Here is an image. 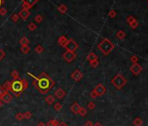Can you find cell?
<instances>
[{"instance_id":"cell-1","label":"cell","mask_w":148,"mask_h":126,"mask_svg":"<svg viewBox=\"0 0 148 126\" xmlns=\"http://www.w3.org/2000/svg\"><path fill=\"white\" fill-rule=\"evenodd\" d=\"M27 75L32 77V79H33V82H32L33 85L38 89V91L43 95L47 94V93L50 91V89H51L52 88H53L55 85L54 81L44 72L41 73V74L39 75V76H35L31 73H29V72L27 73Z\"/></svg>"},{"instance_id":"cell-2","label":"cell","mask_w":148,"mask_h":126,"mask_svg":"<svg viewBox=\"0 0 148 126\" xmlns=\"http://www.w3.org/2000/svg\"><path fill=\"white\" fill-rule=\"evenodd\" d=\"M114 44L112 43L111 40H109L108 39H103L102 41L98 45V48L102 52L103 54L105 55H108L112 51V49L114 48Z\"/></svg>"},{"instance_id":"cell-3","label":"cell","mask_w":148,"mask_h":126,"mask_svg":"<svg viewBox=\"0 0 148 126\" xmlns=\"http://www.w3.org/2000/svg\"><path fill=\"white\" fill-rule=\"evenodd\" d=\"M23 90H24V87L21 80H13L11 82V91L16 96H19L22 94Z\"/></svg>"},{"instance_id":"cell-4","label":"cell","mask_w":148,"mask_h":126,"mask_svg":"<svg viewBox=\"0 0 148 126\" xmlns=\"http://www.w3.org/2000/svg\"><path fill=\"white\" fill-rule=\"evenodd\" d=\"M64 47L66 49V51L75 53V51H76V50H77L78 48H79V44H78L74 39H70L67 40L66 46H65Z\"/></svg>"},{"instance_id":"cell-5","label":"cell","mask_w":148,"mask_h":126,"mask_svg":"<svg viewBox=\"0 0 148 126\" xmlns=\"http://www.w3.org/2000/svg\"><path fill=\"white\" fill-rule=\"evenodd\" d=\"M112 83L116 88H118V89H120V88L123 87L125 85V79L122 76V75H116V76L113 78V79L112 80Z\"/></svg>"},{"instance_id":"cell-6","label":"cell","mask_w":148,"mask_h":126,"mask_svg":"<svg viewBox=\"0 0 148 126\" xmlns=\"http://www.w3.org/2000/svg\"><path fill=\"white\" fill-rule=\"evenodd\" d=\"M76 56L77 55L75 53L69 52V51H66V53H64V54H63V58H64V59L66 60L68 63H71L72 60L76 58Z\"/></svg>"},{"instance_id":"cell-7","label":"cell","mask_w":148,"mask_h":126,"mask_svg":"<svg viewBox=\"0 0 148 126\" xmlns=\"http://www.w3.org/2000/svg\"><path fill=\"white\" fill-rule=\"evenodd\" d=\"M71 77L75 81V82H79V81L83 78V74L79 69H75L74 71L72 73Z\"/></svg>"},{"instance_id":"cell-8","label":"cell","mask_w":148,"mask_h":126,"mask_svg":"<svg viewBox=\"0 0 148 126\" xmlns=\"http://www.w3.org/2000/svg\"><path fill=\"white\" fill-rule=\"evenodd\" d=\"M0 100H1L2 102H4V103H9V102H11L12 96H11V95L10 94L9 92L5 91V93H4V94L3 95V96L0 98Z\"/></svg>"},{"instance_id":"cell-9","label":"cell","mask_w":148,"mask_h":126,"mask_svg":"<svg viewBox=\"0 0 148 126\" xmlns=\"http://www.w3.org/2000/svg\"><path fill=\"white\" fill-rule=\"evenodd\" d=\"M18 16L19 18H21L22 19H24V20H25L29 18V16L31 15V12H30L29 11H27V10H24V9H22L21 11H20L18 13Z\"/></svg>"},{"instance_id":"cell-10","label":"cell","mask_w":148,"mask_h":126,"mask_svg":"<svg viewBox=\"0 0 148 126\" xmlns=\"http://www.w3.org/2000/svg\"><path fill=\"white\" fill-rule=\"evenodd\" d=\"M66 93L64 89H62L61 88H59V89H57L56 91L54 93V95L56 96L57 98H59V99H62V98H64L66 96Z\"/></svg>"},{"instance_id":"cell-11","label":"cell","mask_w":148,"mask_h":126,"mask_svg":"<svg viewBox=\"0 0 148 126\" xmlns=\"http://www.w3.org/2000/svg\"><path fill=\"white\" fill-rule=\"evenodd\" d=\"M93 91H95V93L97 94V95H102L103 94H105V87L103 86L102 84H99V85H98V86L94 89Z\"/></svg>"},{"instance_id":"cell-12","label":"cell","mask_w":148,"mask_h":126,"mask_svg":"<svg viewBox=\"0 0 148 126\" xmlns=\"http://www.w3.org/2000/svg\"><path fill=\"white\" fill-rule=\"evenodd\" d=\"M80 109H81V106H80L78 102H74L71 106V110L74 113V114H79Z\"/></svg>"},{"instance_id":"cell-13","label":"cell","mask_w":148,"mask_h":126,"mask_svg":"<svg viewBox=\"0 0 148 126\" xmlns=\"http://www.w3.org/2000/svg\"><path fill=\"white\" fill-rule=\"evenodd\" d=\"M131 70H132V72L133 73V74L135 75H138V74H139V72L141 71V67L139 66V64H137V63H135V64L131 67Z\"/></svg>"},{"instance_id":"cell-14","label":"cell","mask_w":148,"mask_h":126,"mask_svg":"<svg viewBox=\"0 0 148 126\" xmlns=\"http://www.w3.org/2000/svg\"><path fill=\"white\" fill-rule=\"evenodd\" d=\"M67 10H68V8H67V6L66 5V4H59V6H57V11H59L61 14H66L67 12Z\"/></svg>"},{"instance_id":"cell-15","label":"cell","mask_w":148,"mask_h":126,"mask_svg":"<svg viewBox=\"0 0 148 126\" xmlns=\"http://www.w3.org/2000/svg\"><path fill=\"white\" fill-rule=\"evenodd\" d=\"M67 38L66 36H60L59 38V39H57V42H59V44L60 45L61 47H65L67 42Z\"/></svg>"},{"instance_id":"cell-16","label":"cell","mask_w":148,"mask_h":126,"mask_svg":"<svg viewBox=\"0 0 148 126\" xmlns=\"http://www.w3.org/2000/svg\"><path fill=\"white\" fill-rule=\"evenodd\" d=\"M98 60V57H97V55L94 54V53H89L88 55H87V60H88L89 62H92V61H93V60Z\"/></svg>"},{"instance_id":"cell-17","label":"cell","mask_w":148,"mask_h":126,"mask_svg":"<svg viewBox=\"0 0 148 126\" xmlns=\"http://www.w3.org/2000/svg\"><path fill=\"white\" fill-rule=\"evenodd\" d=\"M37 0H23V3L26 4L30 8H32L33 5L37 3Z\"/></svg>"},{"instance_id":"cell-18","label":"cell","mask_w":148,"mask_h":126,"mask_svg":"<svg viewBox=\"0 0 148 126\" xmlns=\"http://www.w3.org/2000/svg\"><path fill=\"white\" fill-rule=\"evenodd\" d=\"M54 101H55V98H54V96L52 95H47L46 98V103H48L49 105L52 104V103L54 102Z\"/></svg>"},{"instance_id":"cell-19","label":"cell","mask_w":148,"mask_h":126,"mask_svg":"<svg viewBox=\"0 0 148 126\" xmlns=\"http://www.w3.org/2000/svg\"><path fill=\"white\" fill-rule=\"evenodd\" d=\"M29 39H27L26 37H23L21 39L19 40V43L21 46H28V44H29Z\"/></svg>"},{"instance_id":"cell-20","label":"cell","mask_w":148,"mask_h":126,"mask_svg":"<svg viewBox=\"0 0 148 126\" xmlns=\"http://www.w3.org/2000/svg\"><path fill=\"white\" fill-rule=\"evenodd\" d=\"M59 121L56 120V119H53V120H51L49 121L48 123H47L46 126H57L59 125Z\"/></svg>"},{"instance_id":"cell-21","label":"cell","mask_w":148,"mask_h":126,"mask_svg":"<svg viewBox=\"0 0 148 126\" xmlns=\"http://www.w3.org/2000/svg\"><path fill=\"white\" fill-rule=\"evenodd\" d=\"M11 77L13 80H18L19 79V74L17 70H13V71L11 72Z\"/></svg>"},{"instance_id":"cell-22","label":"cell","mask_w":148,"mask_h":126,"mask_svg":"<svg viewBox=\"0 0 148 126\" xmlns=\"http://www.w3.org/2000/svg\"><path fill=\"white\" fill-rule=\"evenodd\" d=\"M35 52L37 53V54H42V53L44 52V47L41 46V45H37V46L35 47Z\"/></svg>"},{"instance_id":"cell-23","label":"cell","mask_w":148,"mask_h":126,"mask_svg":"<svg viewBox=\"0 0 148 126\" xmlns=\"http://www.w3.org/2000/svg\"><path fill=\"white\" fill-rule=\"evenodd\" d=\"M20 50H21V52L23 53V54H28L30 52V47L28 46H21Z\"/></svg>"},{"instance_id":"cell-24","label":"cell","mask_w":148,"mask_h":126,"mask_svg":"<svg viewBox=\"0 0 148 126\" xmlns=\"http://www.w3.org/2000/svg\"><path fill=\"white\" fill-rule=\"evenodd\" d=\"M3 89L5 90V91H9L11 90V82H5L3 86Z\"/></svg>"},{"instance_id":"cell-25","label":"cell","mask_w":148,"mask_h":126,"mask_svg":"<svg viewBox=\"0 0 148 126\" xmlns=\"http://www.w3.org/2000/svg\"><path fill=\"white\" fill-rule=\"evenodd\" d=\"M27 27H28V29L30 30V31H35V30L37 29V26L36 24L33 23V22H31V23H30L28 26H27Z\"/></svg>"},{"instance_id":"cell-26","label":"cell","mask_w":148,"mask_h":126,"mask_svg":"<svg viewBox=\"0 0 148 126\" xmlns=\"http://www.w3.org/2000/svg\"><path fill=\"white\" fill-rule=\"evenodd\" d=\"M44 18L41 16V15H37V16L34 17V20L37 22V23H41L42 21H43Z\"/></svg>"},{"instance_id":"cell-27","label":"cell","mask_w":148,"mask_h":126,"mask_svg":"<svg viewBox=\"0 0 148 126\" xmlns=\"http://www.w3.org/2000/svg\"><path fill=\"white\" fill-rule=\"evenodd\" d=\"M116 15H117V12L115 10H111V11L108 12V16L110 18H112V19H113V18L116 17Z\"/></svg>"},{"instance_id":"cell-28","label":"cell","mask_w":148,"mask_h":126,"mask_svg":"<svg viewBox=\"0 0 148 126\" xmlns=\"http://www.w3.org/2000/svg\"><path fill=\"white\" fill-rule=\"evenodd\" d=\"M125 33L123 31H119L117 32V37L119 38V39H124L125 38Z\"/></svg>"},{"instance_id":"cell-29","label":"cell","mask_w":148,"mask_h":126,"mask_svg":"<svg viewBox=\"0 0 148 126\" xmlns=\"http://www.w3.org/2000/svg\"><path fill=\"white\" fill-rule=\"evenodd\" d=\"M86 113H87L86 110L85 109V108H82V107H81V109H80L79 114L80 116H82V117H85V116L86 115Z\"/></svg>"},{"instance_id":"cell-30","label":"cell","mask_w":148,"mask_h":126,"mask_svg":"<svg viewBox=\"0 0 148 126\" xmlns=\"http://www.w3.org/2000/svg\"><path fill=\"white\" fill-rule=\"evenodd\" d=\"M11 19V20H12L13 22H17V21H18V19H19V16H18V14H16V13H15V14L12 15Z\"/></svg>"},{"instance_id":"cell-31","label":"cell","mask_w":148,"mask_h":126,"mask_svg":"<svg viewBox=\"0 0 148 126\" xmlns=\"http://www.w3.org/2000/svg\"><path fill=\"white\" fill-rule=\"evenodd\" d=\"M54 110H57V111L61 110H62V105H61V103H60V102H57L56 104L54 105Z\"/></svg>"},{"instance_id":"cell-32","label":"cell","mask_w":148,"mask_h":126,"mask_svg":"<svg viewBox=\"0 0 148 126\" xmlns=\"http://www.w3.org/2000/svg\"><path fill=\"white\" fill-rule=\"evenodd\" d=\"M6 14H7L6 8H4V7H1V8H0V15H2V16H5Z\"/></svg>"},{"instance_id":"cell-33","label":"cell","mask_w":148,"mask_h":126,"mask_svg":"<svg viewBox=\"0 0 148 126\" xmlns=\"http://www.w3.org/2000/svg\"><path fill=\"white\" fill-rule=\"evenodd\" d=\"M21 82H22V83H23L24 89H26L27 88H28V85H29L28 82H27V81H26L25 79H22V80H21Z\"/></svg>"},{"instance_id":"cell-34","label":"cell","mask_w":148,"mask_h":126,"mask_svg":"<svg viewBox=\"0 0 148 126\" xmlns=\"http://www.w3.org/2000/svg\"><path fill=\"white\" fill-rule=\"evenodd\" d=\"M31 117V113L30 111H26L25 113H24V119H30Z\"/></svg>"},{"instance_id":"cell-35","label":"cell","mask_w":148,"mask_h":126,"mask_svg":"<svg viewBox=\"0 0 148 126\" xmlns=\"http://www.w3.org/2000/svg\"><path fill=\"white\" fill-rule=\"evenodd\" d=\"M90 64H91V66L92 67H97L98 66H99V60H93V61H92V62H90Z\"/></svg>"},{"instance_id":"cell-36","label":"cell","mask_w":148,"mask_h":126,"mask_svg":"<svg viewBox=\"0 0 148 126\" xmlns=\"http://www.w3.org/2000/svg\"><path fill=\"white\" fill-rule=\"evenodd\" d=\"M130 26H131L132 29H135V28H137V27L139 26V24H138L137 20H135V21H133V22H132V23H131V24H130Z\"/></svg>"},{"instance_id":"cell-37","label":"cell","mask_w":148,"mask_h":126,"mask_svg":"<svg viewBox=\"0 0 148 126\" xmlns=\"http://www.w3.org/2000/svg\"><path fill=\"white\" fill-rule=\"evenodd\" d=\"M16 119L17 120H22V119H24V114H22V113H17V114L16 115Z\"/></svg>"},{"instance_id":"cell-38","label":"cell","mask_w":148,"mask_h":126,"mask_svg":"<svg viewBox=\"0 0 148 126\" xmlns=\"http://www.w3.org/2000/svg\"><path fill=\"white\" fill-rule=\"evenodd\" d=\"M4 56H5V53L4 52L3 49L0 48V61H1V60L4 59Z\"/></svg>"},{"instance_id":"cell-39","label":"cell","mask_w":148,"mask_h":126,"mask_svg":"<svg viewBox=\"0 0 148 126\" xmlns=\"http://www.w3.org/2000/svg\"><path fill=\"white\" fill-rule=\"evenodd\" d=\"M135 20H136V19H135L132 16H129L128 18H127V22H128L129 25L131 24V23H132L133 21H135Z\"/></svg>"},{"instance_id":"cell-40","label":"cell","mask_w":148,"mask_h":126,"mask_svg":"<svg viewBox=\"0 0 148 126\" xmlns=\"http://www.w3.org/2000/svg\"><path fill=\"white\" fill-rule=\"evenodd\" d=\"M5 93V90H4L3 88H2L1 86H0V98H1L2 96H3V95Z\"/></svg>"},{"instance_id":"cell-41","label":"cell","mask_w":148,"mask_h":126,"mask_svg":"<svg viewBox=\"0 0 148 126\" xmlns=\"http://www.w3.org/2000/svg\"><path fill=\"white\" fill-rule=\"evenodd\" d=\"M94 107H95V104L93 102H89V104H88V108L90 110H92V109H94Z\"/></svg>"},{"instance_id":"cell-42","label":"cell","mask_w":148,"mask_h":126,"mask_svg":"<svg viewBox=\"0 0 148 126\" xmlns=\"http://www.w3.org/2000/svg\"><path fill=\"white\" fill-rule=\"evenodd\" d=\"M90 95H91V97H92V98H95V97L97 96V94H96V93H95V91H92V92L91 93V94H90Z\"/></svg>"},{"instance_id":"cell-43","label":"cell","mask_w":148,"mask_h":126,"mask_svg":"<svg viewBox=\"0 0 148 126\" xmlns=\"http://www.w3.org/2000/svg\"><path fill=\"white\" fill-rule=\"evenodd\" d=\"M85 126H93V124H92V123L91 121H87L86 123V124H85Z\"/></svg>"},{"instance_id":"cell-44","label":"cell","mask_w":148,"mask_h":126,"mask_svg":"<svg viewBox=\"0 0 148 126\" xmlns=\"http://www.w3.org/2000/svg\"><path fill=\"white\" fill-rule=\"evenodd\" d=\"M57 126H69L68 124H67L66 123H65V122H61V123H59V125Z\"/></svg>"},{"instance_id":"cell-45","label":"cell","mask_w":148,"mask_h":126,"mask_svg":"<svg viewBox=\"0 0 148 126\" xmlns=\"http://www.w3.org/2000/svg\"><path fill=\"white\" fill-rule=\"evenodd\" d=\"M37 126H46V124L43 122H39L38 123H37Z\"/></svg>"},{"instance_id":"cell-46","label":"cell","mask_w":148,"mask_h":126,"mask_svg":"<svg viewBox=\"0 0 148 126\" xmlns=\"http://www.w3.org/2000/svg\"><path fill=\"white\" fill-rule=\"evenodd\" d=\"M3 4H4V0H0V8H1V6Z\"/></svg>"},{"instance_id":"cell-47","label":"cell","mask_w":148,"mask_h":126,"mask_svg":"<svg viewBox=\"0 0 148 126\" xmlns=\"http://www.w3.org/2000/svg\"><path fill=\"white\" fill-rule=\"evenodd\" d=\"M94 126H102V125H101V124H100V123H96V124H95Z\"/></svg>"},{"instance_id":"cell-48","label":"cell","mask_w":148,"mask_h":126,"mask_svg":"<svg viewBox=\"0 0 148 126\" xmlns=\"http://www.w3.org/2000/svg\"><path fill=\"white\" fill-rule=\"evenodd\" d=\"M2 106H3V102H2L1 100H0V108H1Z\"/></svg>"},{"instance_id":"cell-49","label":"cell","mask_w":148,"mask_h":126,"mask_svg":"<svg viewBox=\"0 0 148 126\" xmlns=\"http://www.w3.org/2000/svg\"><path fill=\"white\" fill-rule=\"evenodd\" d=\"M37 1H38V0H37Z\"/></svg>"}]
</instances>
